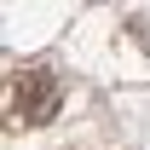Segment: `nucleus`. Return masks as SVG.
<instances>
[{
    "label": "nucleus",
    "mask_w": 150,
    "mask_h": 150,
    "mask_svg": "<svg viewBox=\"0 0 150 150\" xmlns=\"http://www.w3.org/2000/svg\"><path fill=\"white\" fill-rule=\"evenodd\" d=\"M52 110H58V75L46 64H29V69L12 75V115H18L23 127L52 121Z\"/></svg>",
    "instance_id": "f257e3e1"
}]
</instances>
